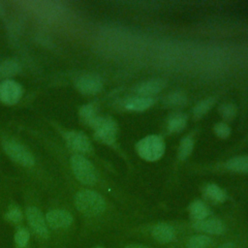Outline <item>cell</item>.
Wrapping results in <instances>:
<instances>
[{
    "label": "cell",
    "instance_id": "6da1fadb",
    "mask_svg": "<svg viewBox=\"0 0 248 248\" xmlns=\"http://www.w3.org/2000/svg\"><path fill=\"white\" fill-rule=\"evenodd\" d=\"M75 203L80 212L90 216L99 215L106 208V202L103 197L91 190L78 192L75 197Z\"/></svg>",
    "mask_w": 248,
    "mask_h": 248
},
{
    "label": "cell",
    "instance_id": "7a4b0ae2",
    "mask_svg": "<svg viewBox=\"0 0 248 248\" xmlns=\"http://www.w3.org/2000/svg\"><path fill=\"white\" fill-rule=\"evenodd\" d=\"M137 150L142 159L152 162L162 157L165 151V143L160 137L151 135L139 141Z\"/></svg>",
    "mask_w": 248,
    "mask_h": 248
},
{
    "label": "cell",
    "instance_id": "3957f363",
    "mask_svg": "<svg viewBox=\"0 0 248 248\" xmlns=\"http://www.w3.org/2000/svg\"><path fill=\"white\" fill-rule=\"evenodd\" d=\"M71 167L77 179L83 184L92 185L97 180L94 166L84 156L76 154L71 158Z\"/></svg>",
    "mask_w": 248,
    "mask_h": 248
},
{
    "label": "cell",
    "instance_id": "277c9868",
    "mask_svg": "<svg viewBox=\"0 0 248 248\" xmlns=\"http://www.w3.org/2000/svg\"><path fill=\"white\" fill-rule=\"evenodd\" d=\"M91 127L95 130V137L98 140L107 144H111L114 142L117 133V126L111 118L99 115L91 124Z\"/></svg>",
    "mask_w": 248,
    "mask_h": 248
},
{
    "label": "cell",
    "instance_id": "5b68a950",
    "mask_svg": "<svg viewBox=\"0 0 248 248\" xmlns=\"http://www.w3.org/2000/svg\"><path fill=\"white\" fill-rule=\"evenodd\" d=\"M3 148L7 155L17 164L24 167H31L35 163L32 153L22 144L15 140H5Z\"/></svg>",
    "mask_w": 248,
    "mask_h": 248
},
{
    "label": "cell",
    "instance_id": "8992f818",
    "mask_svg": "<svg viewBox=\"0 0 248 248\" xmlns=\"http://www.w3.org/2000/svg\"><path fill=\"white\" fill-rule=\"evenodd\" d=\"M21 85L13 79H4L0 82V102L6 105H15L22 97Z\"/></svg>",
    "mask_w": 248,
    "mask_h": 248
},
{
    "label": "cell",
    "instance_id": "52a82bcc",
    "mask_svg": "<svg viewBox=\"0 0 248 248\" xmlns=\"http://www.w3.org/2000/svg\"><path fill=\"white\" fill-rule=\"evenodd\" d=\"M76 86L79 92L85 95H94L99 93L103 88L102 78L95 74H86L80 76L77 81Z\"/></svg>",
    "mask_w": 248,
    "mask_h": 248
},
{
    "label": "cell",
    "instance_id": "ba28073f",
    "mask_svg": "<svg viewBox=\"0 0 248 248\" xmlns=\"http://www.w3.org/2000/svg\"><path fill=\"white\" fill-rule=\"evenodd\" d=\"M65 140L70 149L78 153H88L92 150L89 139L79 131H69L65 135Z\"/></svg>",
    "mask_w": 248,
    "mask_h": 248
},
{
    "label": "cell",
    "instance_id": "9c48e42d",
    "mask_svg": "<svg viewBox=\"0 0 248 248\" xmlns=\"http://www.w3.org/2000/svg\"><path fill=\"white\" fill-rule=\"evenodd\" d=\"M26 217L32 230L42 237H47L48 232L46 219L42 212L35 206L28 207L26 210Z\"/></svg>",
    "mask_w": 248,
    "mask_h": 248
},
{
    "label": "cell",
    "instance_id": "30bf717a",
    "mask_svg": "<svg viewBox=\"0 0 248 248\" xmlns=\"http://www.w3.org/2000/svg\"><path fill=\"white\" fill-rule=\"evenodd\" d=\"M46 220L47 225L52 229H60V228H67L73 222V216L70 212L62 209H55L49 211L46 216Z\"/></svg>",
    "mask_w": 248,
    "mask_h": 248
},
{
    "label": "cell",
    "instance_id": "8fae6325",
    "mask_svg": "<svg viewBox=\"0 0 248 248\" xmlns=\"http://www.w3.org/2000/svg\"><path fill=\"white\" fill-rule=\"evenodd\" d=\"M165 85L166 82L162 78H151L139 84L136 91L141 97H150L162 91Z\"/></svg>",
    "mask_w": 248,
    "mask_h": 248
},
{
    "label": "cell",
    "instance_id": "7c38bea8",
    "mask_svg": "<svg viewBox=\"0 0 248 248\" xmlns=\"http://www.w3.org/2000/svg\"><path fill=\"white\" fill-rule=\"evenodd\" d=\"M194 227L198 231L212 234H219L225 231L224 224L218 219H203L201 221H197Z\"/></svg>",
    "mask_w": 248,
    "mask_h": 248
},
{
    "label": "cell",
    "instance_id": "4fadbf2b",
    "mask_svg": "<svg viewBox=\"0 0 248 248\" xmlns=\"http://www.w3.org/2000/svg\"><path fill=\"white\" fill-rule=\"evenodd\" d=\"M153 237L160 243L170 242L174 237L173 229L167 224H158L152 230Z\"/></svg>",
    "mask_w": 248,
    "mask_h": 248
},
{
    "label": "cell",
    "instance_id": "5bb4252c",
    "mask_svg": "<svg viewBox=\"0 0 248 248\" xmlns=\"http://www.w3.org/2000/svg\"><path fill=\"white\" fill-rule=\"evenodd\" d=\"M20 63L16 59H6L0 63V79L8 78L20 72Z\"/></svg>",
    "mask_w": 248,
    "mask_h": 248
},
{
    "label": "cell",
    "instance_id": "9a60e30c",
    "mask_svg": "<svg viewBox=\"0 0 248 248\" xmlns=\"http://www.w3.org/2000/svg\"><path fill=\"white\" fill-rule=\"evenodd\" d=\"M154 101L151 97H135L129 99L125 103V108L130 110H144L153 105Z\"/></svg>",
    "mask_w": 248,
    "mask_h": 248
},
{
    "label": "cell",
    "instance_id": "2e32d148",
    "mask_svg": "<svg viewBox=\"0 0 248 248\" xmlns=\"http://www.w3.org/2000/svg\"><path fill=\"white\" fill-rule=\"evenodd\" d=\"M187 123V116L184 113L177 112L172 114L168 121V129L170 132H179L184 129Z\"/></svg>",
    "mask_w": 248,
    "mask_h": 248
},
{
    "label": "cell",
    "instance_id": "e0dca14e",
    "mask_svg": "<svg viewBox=\"0 0 248 248\" xmlns=\"http://www.w3.org/2000/svg\"><path fill=\"white\" fill-rule=\"evenodd\" d=\"M79 116L82 119V121L91 126V124L99 116L97 113L96 106L93 104H86L82 106L79 109Z\"/></svg>",
    "mask_w": 248,
    "mask_h": 248
},
{
    "label": "cell",
    "instance_id": "ac0fdd59",
    "mask_svg": "<svg viewBox=\"0 0 248 248\" xmlns=\"http://www.w3.org/2000/svg\"><path fill=\"white\" fill-rule=\"evenodd\" d=\"M190 213L194 219L201 221V220L205 219L208 216L209 210H208L207 206L202 202L195 201L190 205Z\"/></svg>",
    "mask_w": 248,
    "mask_h": 248
},
{
    "label": "cell",
    "instance_id": "d6986e66",
    "mask_svg": "<svg viewBox=\"0 0 248 248\" xmlns=\"http://www.w3.org/2000/svg\"><path fill=\"white\" fill-rule=\"evenodd\" d=\"M227 168L233 171L248 172V156H238L227 162Z\"/></svg>",
    "mask_w": 248,
    "mask_h": 248
},
{
    "label": "cell",
    "instance_id": "ffe728a7",
    "mask_svg": "<svg viewBox=\"0 0 248 248\" xmlns=\"http://www.w3.org/2000/svg\"><path fill=\"white\" fill-rule=\"evenodd\" d=\"M164 102L169 107H181L186 104L187 97L181 91H174L168 94L165 97Z\"/></svg>",
    "mask_w": 248,
    "mask_h": 248
},
{
    "label": "cell",
    "instance_id": "44dd1931",
    "mask_svg": "<svg viewBox=\"0 0 248 248\" xmlns=\"http://www.w3.org/2000/svg\"><path fill=\"white\" fill-rule=\"evenodd\" d=\"M210 244V238L203 234L192 236L187 242V248H207Z\"/></svg>",
    "mask_w": 248,
    "mask_h": 248
},
{
    "label": "cell",
    "instance_id": "7402d4cb",
    "mask_svg": "<svg viewBox=\"0 0 248 248\" xmlns=\"http://www.w3.org/2000/svg\"><path fill=\"white\" fill-rule=\"evenodd\" d=\"M214 104V99L213 98H206L204 100H202L200 103H198L193 110V113L196 117H201L204 113H206L210 108Z\"/></svg>",
    "mask_w": 248,
    "mask_h": 248
},
{
    "label": "cell",
    "instance_id": "603a6c76",
    "mask_svg": "<svg viewBox=\"0 0 248 248\" xmlns=\"http://www.w3.org/2000/svg\"><path fill=\"white\" fill-rule=\"evenodd\" d=\"M193 145H194L193 140L190 137L184 138L181 140L179 148H178V157L181 160L186 159L191 154L192 149H193Z\"/></svg>",
    "mask_w": 248,
    "mask_h": 248
},
{
    "label": "cell",
    "instance_id": "cb8c5ba5",
    "mask_svg": "<svg viewBox=\"0 0 248 248\" xmlns=\"http://www.w3.org/2000/svg\"><path fill=\"white\" fill-rule=\"evenodd\" d=\"M205 192H206V195L210 199H212V200H214L216 202H223L226 199L225 192L220 187H218L215 184L208 185L206 187V189H205Z\"/></svg>",
    "mask_w": 248,
    "mask_h": 248
},
{
    "label": "cell",
    "instance_id": "d4e9b609",
    "mask_svg": "<svg viewBox=\"0 0 248 248\" xmlns=\"http://www.w3.org/2000/svg\"><path fill=\"white\" fill-rule=\"evenodd\" d=\"M29 232L25 228H20L16 231L15 234V241L16 245L20 248H23L26 246L29 240Z\"/></svg>",
    "mask_w": 248,
    "mask_h": 248
},
{
    "label": "cell",
    "instance_id": "484cf974",
    "mask_svg": "<svg viewBox=\"0 0 248 248\" xmlns=\"http://www.w3.org/2000/svg\"><path fill=\"white\" fill-rule=\"evenodd\" d=\"M219 111H220L221 115L223 116V118L231 120L235 115L236 108H235L234 105H232L231 103H225V104L220 106Z\"/></svg>",
    "mask_w": 248,
    "mask_h": 248
},
{
    "label": "cell",
    "instance_id": "4316f807",
    "mask_svg": "<svg viewBox=\"0 0 248 248\" xmlns=\"http://www.w3.org/2000/svg\"><path fill=\"white\" fill-rule=\"evenodd\" d=\"M6 217L9 221H11L13 223H18L22 219V213H21V210L17 206L13 205L9 208V210L6 214Z\"/></svg>",
    "mask_w": 248,
    "mask_h": 248
},
{
    "label": "cell",
    "instance_id": "83f0119b",
    "mask_svg": "<svg viewBox=\"0 0 248 248\" xmlns=\"http://www.w3.org/2000/svg\"><path fill=\"white\" fill-rule=\"evenodd\" d=\"M214 132L215 134L219 137V138H227L230 133H231V129L230 127L225 124V123H217L214 127Z\"/></svg>",
    "mask_w": 248,
    "mask_h": 248
},
{
    "label": "cell",
    "instance_id": "f1b7e54d",
    "mask_svg": "<svg viewBox=\"0 0 248 248\" xmlns=\"http://www.w3.org/2000/svg\"><path fill=\"white\" fill-rule=\"evenodd\" d=\"M217 248H234V244L232 242H227V243H224V244L218 246Z\"/></svg>",
    "mask_w": 248,
    "mask_h": 248
},
{
    "label": "cell",
    "instance_id": "f546056e",
    "mask_svg": "<svg viewBox=\"0 0 248 248\" xmlns=\"http://www.w3.org/2000/svg\"><path fill=\"white\" fill-rule=\"evenodd\" d=\"M126 248H148V247L143 246L141 244H130V245L126 246Z\"/></svg>",
    "mask_w": 248,
    "mask_h": 248
},
{
    "label": "cell",
    "instance_id": "4dcf8cb0",
    "mask_svg": "<svg viewBox=\"0 0 248 248\" xmlns=\"http://www.w3.org/2000/svg\"><path fill=\"white\" fill-rule=\"evenodd\" d=\"M97 248H101V247H97Z\"/></svg>",
    "mask_w": 248,
    "mask_h": 248
}]
</instances>
